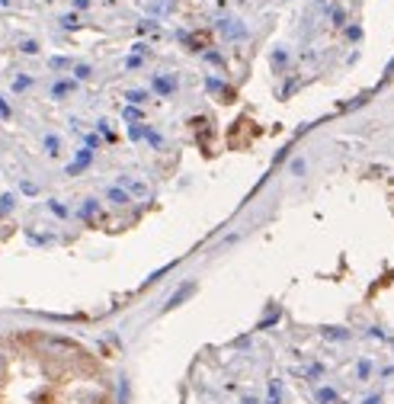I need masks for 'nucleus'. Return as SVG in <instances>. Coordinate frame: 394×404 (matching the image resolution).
I'll list each match as a JSON object with an SVG mask.
<instances>
[{
    "instance_id": "nucleus-1",
    "label": "nucleus",
    "mask_w": 394,
    "mask_h": 404,
    "mask_svg": "<svg viewBox=\"0 0 394 404\" xmlns=\"http://www.w3.org/2000/svg\"><path fill=\"white\" fill-rule=\"evenodd\" d=\"M61 26H68V29H71V26H77V16H74V13H68V16L61 20Z\"/></svg>"
}]
</instances>
